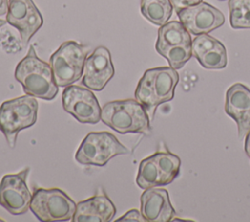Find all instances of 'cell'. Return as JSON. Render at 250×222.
<instances>
[{"instance_id":"20","label":"cell","mask_w":250,"mask_h":222,"mask_svg":"<svg viewBox=\"0 0 250 222\" xmlns=\"http://www.w3.org/2000/svg\"><path fill=\"white\" fill-rule=\"evenodd\" d=\"M229 22L234 29L250 28V0H229Z\"/></svg>"},{"instance_id":"8","label":"cell","mask_w":250,"mask_h":222,"mask_svg":"<svg viewBox=\"0 0 250 222\" xmlns=\"http://www.w3.org/2000/svg\"><path fill=\"white\" fill-rule=\"evenodd\" d=\"M29 167L16 174H6L0 181V205L13 215H21L30 207L32 194L26 178Z\"/></svg>"},{"instance_id":"29","label":"cell","mask_w":250,"mask_h":222,"mask_svg":"<svg viewBox=\"0 0 250 222\" xmlns=\"http://www.w3.org/2000/svg\"><path fill=\"white\" fill-rule=\"evenodd\" d=\"M3 221H4V220H3V219H1V218H0V222H3Z\"/></svg>"},{"instance_id":"10","label":"cell","mask_w":250,"mask_h":222,"mask_svg":"<svg viewBox=\"0 0 250 222\" xmlns=\"http://www.w3.org/2000/svg\"><path fill=\"white\" fill-rule=\"evenodd\" d=\"M6 22L16 27L23 46L43 25V17L32 0H9Z\"/></svg>"},{"instance_id":"26","label":"cell","mask_w":250,"mask_h":222,"mask_svg":"<svg viewBox=\"0 0 250 222\" xmlns=\"http://www.w3.org/2000/svg\"><path fill=\"white\" fill-rule=\"evenodd\" d=\"M244 150L247 155V156L250 158V130L245 136V144H244Z\"/></svg>"},{"instance_id":"13","label":"cell","mask_w":250,"mask_h":222,"mask_svg":"<svg viewBox=\"0 0 250 222\" xmlns=\"http://www.w3.org/2000/svg\"><path fill=\"white\" fill-rule=\"evenodd\" d=\"M225 111L235 121L238 138L243 139L250 130V89L242 83L231 85L226 93Z\"/></svg>"},{"instance_id":"24","label":"cell","mask_w":250,"mask_h":222,"mask_svg":"<svg viewBox=\"0 0 250 222\" xmlns=\"http://www.w3.org/2000/svg\"><path fill=\"white\" fill-rule=\"evenodd\" d=\"M116 222L119 221H134V222H144L146 221L145 217L143 216L142 212L136 208H132L131 210L127 211L122 217L115 220Z\"/></svg>"},{"instance_id":"28","label":"cell","mask_w":250,"mask_h":222,"mask_svg":"<svg viewBox=\"0 0 250 222\" xmlns=\"http://www.w3.org/2000/svg\"><path fill=\"white\" fill-rule=\"evenodd\" d=\"M6 22H7L6 21H4V20H1V19H0V27H1V26H3Z\"/></svg>"},{"instance_id":"14","label":"cell","mask_w":250,"mask_h":222,"mask_svg":"<svg viewBox=\"0 0 250 222\" xmlns=\"http://www.w3.org/2000/svg\"><path fill=\"white\" fill-rule=\"evenodd\" d=\"M141 212L147 222H168L175 217L167 190L149 188L141 196Z\"/></svg>"},{"instance_id":"2","label":"cell","mask_w":250,"mask_h":222,"mask_svg":"<svg viewBox=\"0 0 250 222\" xmlns=\"http://www.w3.org/2000/svg\"><path fill=\"white\" fill-rule=\"evenodd\" d=\"M178 82L179 74L171 67L148 68L136 87L135 98L153 118L156 108L174 98V91Z\"/></svg>"},{"instance_id":"17","label":"cell","mask_w":250,"mask_h":222,"mask_svg":"<svg viewBox=\"0 0 250 222\" xmlns=\"http://www.w3.org/2000/svg\"><path fill=\"white\" fill-rule=\"evenodd\" d=\"M170 0H141V13L151 23L163 25L173 13Z\"/></svg>"},{"instance_id":"3","label":"cell","mask_w":250,"mask_h":222,"mask_svg":"<svg viewBox=\"0 0 250 222\" xmlns=\"http://www.w3.org/2000/svg\"><path fill=\"white\" fill-rule=\"evenodd\" d=\"M101 120L120 134H148L151 130L146 110L134 99L115 100L104 104Z\"/></svg>"},{"instance_id":"25","label":"cell","mask_w":250,"mask_h":222,"mask_svg":"<svg viewBox=\"0 0 250 222\" xmlns=\"http://www.w3.org/2000/svg\"><path fill=\"white\" fill-rule=\"evenodd\" d=\"M170 1H171L173 8L176 11V13L184 8L193 6V5H196L200 2H202V0H170Z\"/></svg>"},{"instance_id":"15","label":"cell","mask_w":250,"mask_h":222,"mask_svg":"<svg viewBox=\"0 0 250 222\" xmlns=\"http://www.w3.org/2000/svg\"><path fill=\"white\" fill-rule=\"evenodd\" d=\"M116 213V208L104 194L95 195L76 204L73 222H108Z\"/></svg>"},{"instance_id":"9","label":"cell","mask_w":250,"mask_h":222,"mask_svg":"<svg viewBox=\"0 0 250 222\" xmlns=\"http://www.w3.org/2000/svg\"><path fill=\"white\" fill-rule=\"evenodd\" d=\"M62 108L80 123L96 124L101 120L102 108L89 88L66 86L62 92Z\"/></svg>"},{"instance_id":"30","label":"cell","mask_w":250,"mask_h":222,"mask_svg":"<svg viewBox=\"0 0 250 222\" xmlns=\"http://www.w3.org/2000/svg\"><path fill=\"white\" fill-rule=\"evenodd\" d=\"M219 1H226V0H219Z\"/></svg>"},{"instance_id":"19","label":"cell","mask_w":250,"mask_h":222,"mask_svg":"<svg viewBox=\"0 0 250 222\" xmlns=\"http://www.w3.org/2000/svg\"><path fill=\"white\" fill-rule=\"evenodd\" d=\"M136 183L143 190L161 186L160 173L152 155L140 162Z\"/></svg>"},{"instance_id":"12","label":"cell","mask_w":250,"mask_h":222,"mask_svg":"<svg viewBox=\"0 0 250 222\" xmlns=\"http://www.w3.org/2000/svg\"><path fill=\"white\" fill-rule=\"evenodd\" d=\"M113 75L114 66L109 50L104 46L97 47L85 60L82 84L93 91H102Z\"/></svg>"},{"instance_id":"7","label":"cell","mask_w":250,"mask_h":222,"mask_svg":"<svg viewBox=\"0 0 250 222\" xmlns=\"http://www.w3.org/2000/svg\"><path fill=\"white\" fill-rule=\"evenodd\" d=\"M128 149L106 131L90 132L80 144L75 159L84 165L104 166L113 156L128 154Z\"/></svg>"},{"instance_id":"1","label":"cell","mask_w":250,"mask_h":222,"mask_svg":"<svg viewBox=\"0 0 250 222\" xmlns=\"http://www.w3.org/2000/svg\"><path fill=\"white\" fill-rule=\"evenodd\" d=\"M15 78L27 95L35 98L51 101L59 91L50 64L38 58L32 45L26 56L17 65Z\"/></svg>"},{"instance_id":"16","label":"cell","mask_w":250,"mask_h":222,"mask_svg":"<svg viewBox=\"0 0 250 222\" xmlns=\"http://www.w3.org/2000/svg\"><path fill=\"white\" fill-rule=\"evenodd\" d=\"M191 42L190 33L181 22H167L158 29L155 50L158 52L167 47L191 44Z\"/></svg>"},{"instance_id":"27","label":"cell","mask_w":250,"mask_h":222,"mask_svg":"<svg viewBox=\"0 0 250 222\" xmlns=\"http://www.w3.org/2000/svg\"><path fill=\"white\" fill-rule=\"evenodd\" d=\"M9 0H0V16H4L8 11Z\"/></svg>"},{"instance_id":"23","label":"cell","mask_w":250,"mask_h":222,"mask_svg":"<svg viewBox=\"0 0 250 222\" xmlns=\"http://www.w3.org/2000/svg\"><path fill=\"white\" fill-rule=\"evenodd\" d=\"M221 42L218 39L208 35L207 33L196 35V37L191 42L192 56L197 58V57L203 55L204 53L210 51L211 49L215 48Z\"/></svg>"},{"instance_id":"22","label":"cell","mask_w":250,"mask_h":222,"mask_svg":"<svg viewBox=\"0 0 250 222\" xmlns=\"http://www.w3.org/2000/svg\"><path fill=\"white\" fill-rule=\"evenodd\" d=\"M199 64L207 69H221L227 67L228 56L226 47L220 43L215 48L196 58Z\"/></svg>"},{"instance_id":"5","label":"cell","mask_w":250,"mask_h":222,"mask_svg":"<svg viewBox=\"0 0 250 222\" xmlns=\"http://www.w3.org/2000/svg\"><path fill=\"white\" fill-rule=\"evenodd\" d=\"M90 48L76 41H65L50 57L55 81L59 87H66L83 75L85 60Z\"/></svg>"},{"instance_id":"11","label":"cell","mask_w":250,"mask_h":222,"mask_svg":"<svg viewBox=\"0 0 250 222\" xmlns=\"http://www.w3.org/2000/svg\"><path fill=\"white\" fill-rule=\"evenodd\" d=\"M177 15L180 22L193 35L209 33L225 22L224 14L206 2L184 8L177 12Z\"/></svg>"},{"instance_id":"18","label":"cell","mask_w":250,"mask_h":222,"mask_svg":"<svg viewBox=\"0 0 250 222\" xmlns=\"http://www.w3.org/2000/svg\"><path fill=\"white\" fill-rule=\"evenodd\" d=\"M161 178V186L172 183L179 175L181 167L180 157L169 151H160L152 155Z\"/></svg>"},{"instance_id":"4","label":"cell","mask_w":250,"mask_h":222,"mask_svg":"<svg viewBox=\"0 0 250 222\" xmlns=\"http://www.w3.org/2000/svg\"><path fill=\"white\" fill-rule=\"evenodd\" d=\"M38 102L30 95L5 101L0 106V131L10 148H15L19 133L37 120Z\"/></svg>"},{"instance_id":"6","label":"cell","mask_w":250,"mask_h":222,"mask_svg":"<svg viewBox=\"0 0 250 222\" xmlns=\"http://www.w3.org/2000/svg\"><path fill=\"white\" fill-rule=\"evenodd\" d=\"M29 209L42 222L69 221L75 213L76 203L60 189L38 188L32 194Z\"/></svg>"},{"instance_id":"21","label":"cell","mask_w":250,"mask_h":222,"mask_svg":"<svg viewBox=\"0 0 250 222\" xmlns=\"http://www.w3.org/2000/svg\"><path fill=\"white\" fill-rule=\"evenodd\" d=\"M157 53L164 57L168 61L169 66L175 69L182 68L184 65L192 57L191 44L167 47L159 50Z\"/></svg>"}]
</instances>
